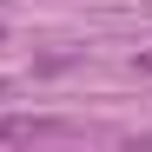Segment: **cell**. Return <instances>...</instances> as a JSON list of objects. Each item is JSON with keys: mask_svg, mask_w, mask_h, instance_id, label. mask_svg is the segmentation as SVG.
I'll list each match as a JSON object with an SVG mask.
<instances>
[{"mask_svg": "<svg viewBox=\"0 0 152 152\" xmlns=\"http://www.w3.org/2000/svg\"><path fill=\"white\" fill-rule=\"evenodd\" d=\"M66 126L60 119H46V113H20V119H0V145H13V139H60Z\"/></svg>", "mask_w": 152, "mask_h": 152, "instance_id": "6da1fadb", "label": "cell"}, {"mask_svg": "<svg viewBox=\"0 0 152 152\" xmlns=\"http://www.w3.org/2000/svg\"><path fill=\"white\" fill-rule=\"evenodd\" d=\"M132 66H139V73H145V80H152V46H145V53H139V60H132Z\"/></svg>", "mask_w": 152, "mask_h": 152, "instance_id": "7a4b0ae2", "label": "cell"}]
</instances>
